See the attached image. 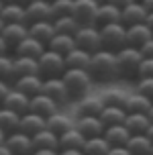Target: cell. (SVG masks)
<instances>
[{
  "mask_svg": "<svg viewBox=\"0 0 153 155\" xmlns=\"http://www.w3.org/2000/svg\"><path fill=\"white\" fill-rule=\"evenodd\" d=\"M45 123H47V129L53 133V135H57V137H59L61 133L74 129V120H72L68 114H61V112H55V114L47 116Z\"/></svg>",
  "mask_w": 153,
  "mask_h": 155,
  "instance_id": "cell-29",
  "label": "cell"
},
{
  "mask_svg": "<svg viewBox=\"0 0 153 155\" xmlns=\"http://www.w3.org/2000/svg\"><path fill=\"white\" fill-rule=\"evenodd\" d=\"M4 137H6V135H4V133L0 131V143H4Z\"/></svg>",
  "mask_w": 153,
  "mask_h": 155,
  "instance_id": "cell-56",
  "label": "cell"
},
{
  "mask_svg": "<svg viewBox=\"0 0 153 155\" xmlns=\"http://www.w3.org/2000/svg\"><path fill=\"white\" fill-rule=\"evenodd\" d=\"M147 15H149V12H147V8L141 4V0H133L131 4H127L125 8H121V23L125 25V27L145 23Z\"/></svg>",
  "mask_w": 153,
  "mask_h": 155,
  "instance_id": "cell-12",
  "label": "cell"
},
{
  "mask_svg": "<svg viewBox=\"0 0 153 155\" xmlns=\"http://www.w3.org/2000/svg\"><path fill=\"white\" fill-rule=\"evenodd\" d=\"M31 139H33V149H55V151H59L57 135H53L49 129H43V131L35 133Z\"/></svg>",
  "mask_w": 153,
  "mask_h": 155,
  "instance_id": "cell-30",
  "label": "cell"
},
{
  "mask_svg": "<svg viewBox=\"0 0 153 155\" xmlns=\"http://www.w3.org/2000/svg\"><path fill=\"white\" fill-rule=\"evenodd\" d=\"M41 94L49 96L57 106H63L65 102H69V94L65 90V84L61 82V78H47V80H43Z\"/></svg>",
  "mask_w": 153,
  "mask_h": 155,
  "instance_id": "cell-8",
  "label": "cell"
},
{
  "mask_svg": "<svg viewBox=\"0 0 153 155\" xmlns=\"http://www.w3.org/2000/svg\"><path fill=\"white\" fill-rule=\"evenodd\" d=\"M127 98H129V94L125 92V90H121V88L106 90V92H102V96H100V100H102L104 106H118V108H125Z\"/></svg>",
  "mask_w": 153,
  "mask_h": 155,
  "instance_id": "cell-35",
  "label": "cell"
},
{
  "mask_svg": "<svg viewBox=\"0 0 153 155\" xmlns=\"http://www.w3.org/2000/svg\"><path fill=\"white\" fill-rule=\"evenodd\" d=\"M0 8H2V2H0Z\"/></svg>",
  "mask_w": 153,
  "mask_h": 155,
  "instance_id": "cell-61",
  "label": "cell"
},
{
  "mask_svg": "<svg viewBox=\"0 0 153 155\" xmlns=\"http://www.w3.org/2000/svg\"><path fill=\"white\" fill-rule=\"evenodd\" d=\"M45 51V45L43 43H39L37 39H33V37H27L18 43V45L15 47V55H25V57H35L37 59L39 55Z\"/></svg>",
  "mask_w": 153,
  "mask_h": 155,
  "instance_id": "cell-24",
  "label": "cell"
},
{
  "mask_svg": "<svg viewBox=\"0 0 153 155\" xmlns=\"http://www.w3.org/2000/svg\"><path fill=\"white\" fill-rule=\"evenodd\" d=\"M92 2H96V4H102V2H104V0H92Z\"/></svg>",
  "mask_w": 153,
  "mask_h": 155,
  "instance_id": "cell-58",
  "label": "cell"
},
{
  "mask_svg": "<svg viewBox=\"0 0 153 155\" xmlns=\"http://www.w3.org/2000/svg\"><path fill=\"white\" fill-rule=\"evenodd\" d=\"M137 78H153V59H147V57L141 59L139 70H137Z\"/></svg>",
  "mask_w": 153,
  "mask_h": 155,
  "instance_id": "cell-42",
  "label": "cell"
},
{
  "mask_svg": "<svg viewBox=\"0 0 153 155\" xmlns=\"http://www.w3.org/2000/svg\"><path fill=\"white\" fill-rule=\"evenodd\" d=\"M98 31H100V47L102 49L116 53L118 49L127 45V27L122 23L104 25V27H98Z\"/></svg>",
  "mask_w": 153,
  "mask_h": 155,
  "instance_id": "cell-4",
  "label": "cell"
},
{
  "mask_svg": "<svg viewBox=\"0 0 153 155\" xmlns=\"http://www.w3.org/2000/svg\"><path fill=\"white\" fill-rule=\"evenodd\" d=\"M147 116H149V120H151V123H153V104H151V106H149V110H147Z\"/></svg>",
  "mask_w": 153,
  "mask_h": 155,
  "instance_id": "cell-54",
  "label": "cell"
},
{
  "mask_svg": "<svg viewBox=\"0 0 153 155\" xmlns=\"http://www.w3.org/2000/svg\"><path fill=\"white\" fill-rule=\"evenodd\" d=\"M29 110L35 112V114H39V116H43V118H47V116L59 112V106H57L49 96H45V94H37V96L29 98Z\"/></svg>",
  "mask_w": 153,
  "mask_h": 155,
  "instance_id": "cell-14",
  "label": "cell"
},
{
  "mask_svg": "<svg viewBox=\"0 0 153 155\" xmlns=\"http://www.w3.org/2000/svg\"><path fill=\"white\" fill-rule=\"evenodd\" d=\"M18 120H21V114H16L12 110H6L0 106V131L4 133V135L18 131Z\"/></svg>",
  "mask_w": 153,
  "mask_h": 155,
  "instance_id": "cell-36",
  "label": "cell"
},
{
  "mask_svg": "<svg viewBox=\"0 0 153 155\" xmlns=\"http://www.w3.org/2000/svg\"><path fill=\"white\" fill-rule=\"evenodd\" d=\"M12 88V84L10 82H4V80H0V102L4 100V96L8 94V90Z\"/></svg>",
  "mask_w": 153,
  "mask_h": 155,
  "instance_id": "cell-44",
  "label": "cell"
},
{
  "mask_svg": "<svg viewBox=\"0 0 153 155\" xmlns=\"http://www.w3.org/2000/svg\"><path fill=\"white\" fill-rule=\"evenodd\" d=\"M4 145L10 149L12 155H31L33 153V139L29 135H25L23 131L8 133L4 137Z\"/></svg>",
  "mask_w": 153,
  "mask_h": 155,
  "instance_id": "cell-9",
  "label": "cell"
},
{
  "mask_svg": "<svg viewBox=\"0 0 153 155\" xmlns=\"http://www.w3.org/2000/svg\"><path fill=\"white\" fill-rule=\"evenodd\" d=\"M145 135H147V137H149V141H151V143H153V123L149 124V129H147V133H145Z\"/></svg>",
  "mask_w": 153,
  "mask_h": 155,
  "instance_id": "cell-53",
  "label": "cell"
},
{
  "mask_svg": "<svg viewBox=\"0 0 153 155\" xmlns=\"http://www.w3.org/2000/svg\"><path fill=\"white\" fill-rule=\"evenodd\" d=\"M0 106L6 110H12L16 114H25V112H29V96H25L18 90L10 88L8 94L4 96V100L0 102Z\"/></svg>",
  "mask_w": 153,
  "mask_h": 155,
  "instance_id": "cell-15",
  "label": "cell"
},
{
  "mask_svg": "<svg viewBox=\"0 0 153 155\" xmlns=\"http://www.w3.org/2000/svg\"><path fill=\"white\" fill-rule=\"evenodd\" d=\"M74 41H76L78 49H84L88 53H94V51L102 49L100 47V31H98V27H94V25L80 27L76 31V35H74Z\"/></svg>",
  "mask_w": 153,
  "mask_h": 155,
  "instance_id": "cell-6",
  "label": "cell"
},
{
  "mask_svg": "<svg viewBox=\"0 0 153 155\" xmlns=\"http://www.w3.org/2000/svg\"><path fill=\"white\" fill-rule=\"evenodd\" d=\"M0 2H2V4H6V2H15V0H0Z\"/></svg>",
  "mask_w": 153,
  "mask_h": 155,
  "instance_id": "cell-57",
  "label": "cell"
},
{
  "mask_svg": "<svg viewBox=\"0 0 153 155\" xmlns=\"http://www.w3.org/2000/svg\"><path fill=\"white\" fill-rule=\"evenodd\" d=\"M106 155H131V153L127 151V147L122 145V147H110Z\"/></svg>",
  "mask_w": 153,
  "mask_h": 155,
  "instance_id": "cell-45",
  "label": "cell"
},
{
  "mask_svg": "<svg viewBox=\"0 0 153 155\" xmlns=\"http://www.w3.org/2000/svg\"><path fill=\"white\" fill-rule=\"evenodd\" d=\"M2 53H8V47H6V43H4L2 35H0V55H2Z\"/></svg>",
  "mask_w": 153,
  "mask_h": 155,
  "instance_id": "cell-51",
  "label": "cell"
},
{
  "mask_svg": "<svg viewBox=\"0 0 153 155\" xmlns=\"http://www.w3.org/2000/svg\"><path fill=\"white\" fill-rule=\"evenodd\" d=\"M37 21H53L49 0H37V2H31L25 6V23L31 25Z\"/></svg>",
  "mask_w": 153,
  "mask_h": 155,
  "instance_id": "cell-10",
  "label": "cell"
},
{
  "mask_svg": "<svg viewBox=\"0 0 153 155\" xmlns=\"http://www.w3.org/2000/svg\"><path fill=\"white\" fill-rule=\"evenodd\" d=\"M0 80L4 82H15V65H12V57L8 53L0 55Z\"/></svg>",
  "mask_w": 153,
  "mask_h": 155,
  "instance_id": "cell-39",
  "label": "cell"
},
{
  "mask_svg": "<svg viewBox=\"0 0 153 155\" xmlns=\"http://www.w3.org/2000/svg\"><path fill=\"white\" fill-rule=\"evenodd\" d=\"M65 71V59L63 55L55 53L51 49H47L37 57V74L43 80L47 78H61V74Z\"/></svg>",
  "mask_w": 153,
  "mask_h": 155,
  "instance_id": "cell-5",
  "label": "cell"
},
{
  "mask_svg": "<svg viewBox=\"0 0 153 155\" xmlns=\"http://www.w3.org/2000/svg\"><path fill=\"white\" fill-rule=\"evenodd\" d=\"M57 155H84L82 149H59Z\"/></svg>",
  "mask_w": 153,
  "mask_h": 155,
  "instance_id": "cell-47",
  "label": "cell"
},
{
  "mask_svg": "<svg viewBox=\"0 0 153 155\" xmlns=\"http://www.w3.org/2000/svg\"><path fill=\"white\" fill-rule=\"evenodd\" d=\"M110 23H121V10L108 2H102L96 8V18H94V25L96 27H104V25Z\"/></svg>",
  "mask_w": 153,
  "mask_h": 155,
  "instance_id": "cell-21",
  "label": "cell"
},
{
  "mask_svg": "<svg viewBox=\"0 0 153 155\" xmlns=\"http://www.w3.org/2000/svg\"><path fill=\"white\" fill-rule=\"evenodd\" d=\"M74 129L84 139H90V137H98L104 133V124L98 116H78L74 120Z\"/></svg>",
  "mask_w": 153,
  "mask_h": 155,
  "instance_id": "cell-11",
  "label": "cell"
},
{
  "mask_svg": "<svg viewBox=\"0 0 153 155\" xmlns=\"http://www.w3.org/2000/svg\"><path fill=\"white\" fill-rule=\"evenodd\" d=\"M0 18L2 23H25V6L21 2H6L0 8Z\"/></svg>",
  "mask_w": 153,
  "mask_h": 155,
  "instance_id": "cell-23",
  "label": "cell"
},
{
  "mask_svg": "<svg viewBox=\"0 0 153 155\" xmlns=\"http://www.w3.org/2000/svg\"><path fill=\"white\" fill-rule=\"evenodd\" d=\"M12 65H15V80L21 78V76H35V74H37V59H35V57L15 55V57H12Z\"/></svg>",
  "mask_w": 153,
  "mask_h": 155,
  "instance_id": "cell-28",
  "label": "cell"
},
{
  "mask_svg": "<svg viewBox=\"0 0 153 155\" xmlns=\"http://www.w3.org/2000/svg\"><path fill=\"white\" fill-rule=\"evenodd\" d=\"M88 74L92 82H112L118 78L116 71V55L108 49H98L90 55Z\"/></svg>",
  "mask_w": 153,
  "mask_h": 155,
  "instance_id": "cell-1",
  "label": "cell"
},
{
  "mask_svg": "<svg viewBox=\"0 0 153 155\" xmlns=\"http://www.w3.org/2000/svg\"><path fill=\"white\" fill-rule=\"evenodd\" d=\"M122 124L127 127V131L131 135H145L149 124H151V120H149V116L145 112H127Z\"/></svg>",
  "mask_w": 153,
  "mask_h": 155,
  "instance_id": "cell-19",
  "label": "cell"
},
{
  "mask_svg": "<svg viewBox=\"0 0 153 155\" xmlns=\"http://www.w3.org/2000/svg\"><path fill=\"white\" fill-rule=\"evenodd\" d=\"M108 149H110V145L106 143V139H104L102 135H98V137L86 139L82 151H84V155H106Z\"/></svg>",
  "mask_w": 153,
  "mask_h": 155,
  "instance_id": "cell-33",
  "label": "cell"
},
{
  "mask_svg": "<svg viewBox=\"0 0 153 155\" xmlns=\"http://www.w3.org/2000/svg\"><path fill=\"white\" fill-rule=\"evenodd\" d=\"M141 4L147 8V12H153V0H141Z\"/></svg>",
  "mask_w": 153,
  "mask_h": 155,
  "instance_id": "cell-50",
  "label": "cell"
},
{
  "mask_svg": "<svg viewBox=\"0 0 153 155\" xmlns=\"http://www.w3.org/2000/svg\"><path fill=\"white\" fill-rule=\"evenodd\" d=\"M0 35H2V39H4L8 49H15L29 35V29H27V23H6L2 27Z\"/></svg>",
  "mask_w": 153,
  "mask_h": 155,
  "instance_id": "cell-13",
  "label": "cell"
},
{
  "mask_svg": "<svg viewBox=\"0 0 153 155\" xmlns=\"http://www.w3.org/2000/svg\"><path fill=\"white\" fill-rule=\"evenodd\" d=\"M96 8H98V4L92 0H74L72 16L78 21L80 27H90V25H94V18H96Z\"/></svg>",
  "mask_w": 153,
  "mask_h": 155,
  "instance_id": "cell-7",
  "label": "cell"
},
{
  "mask_svg": "<svg viewBox=\"0 0 153 155\" xmlns=\"http://www.w3.org/2000/svg\"><path fill=\"white\" fill-rule=\"evenodd\" d=\"M47 49H51V51H55V53L59 55H65L69 53V51H74L76 49V41H74V37L72 35H61V33H55L53 39L47 43Z\"/></svg>",
  "mask_w": 153,
  "mask_h": 155,
  "instance_id": "cell-27",
  "label": "cell"
},
{
  "mask_svg": "<svg viewBox=\"0 0 153 155\" xmlns=\"http://www.w3.org/2000/svg\"><path fill=\"white\" fill-rule=\"evenodd\" d=\"M43 129H47V123L43 116L35 114V112H25V114H21V120H18V131H23L25 135H29V137H33L35 133L43 131Z\"/></svg>",
  "mask_w": 153,
  "mask_h": 155,
  "instance_id": "cell-18",
  "label": "cell"
},
{
  "mask_svg": "<svg viewBox=\"0 0 153 155\" xmlns=\"http://www.w3.org/2000/svg\"><path fill=\"white\" fill-rule=\"evenodd\" d=\"M104 108L100 96H84L78 102V116H98Z\"/></svg>",
  "mask_w": 153,
  "mask_h": 155,
  "instance_id": "cell-25",
  "label": "cell"
},
{
  "mask_svg": "<svg viewBox=\"0 0 153 155\" xmlns=\"http://www.w3.org/2000/svg\"><path fill=\"white\" fill-rule=\"evenodd\" d=\"M61 82L65 84L69 100L84 98L92 88V78L88 74V70H69V68H65V71L61 74Z\"/></svg>",
  "mask_w": 153,
  "mask_h": 155,
  "instance_id": "cell-2",
  "label": "cell"
},
{
  "mask_svg": "<svg viewBox=\"0 0 153 155\" xmlns=\"http://www.w3.org/2000/svg\"><path fill=\"white\" fill-rule=\"evenodd\" d=\"M145 25L149 27V31H151V35H153V12H149V15H147V18H145Z\"/></svg>",
  "mask_w": 153,
  "mask_h": 155,
  "instance_id": "cell-49",
  "label": "cell"
},
{
  "mask_svg": "<svg viewBox=\"0 0 153 155\" xmlns=\"http://www.w3.org/2000/svg\"><path fill=\"white\" fill-rule=\"evenodd\" d=\"M153 102L149 100V98H145L143 94H129V98H127V104H125V110L127 112H145L149 110V106H151Z\"/></svg>",
  "mask_w": 153,
  "mask_h": 155,
  "instance_id": "cell-37",
  "label": "cell"
},
{
  "mask_svg": "<svg viewBox=\"0 0 153 155\" xmlns=\"http://www.w3.org/2000/svg\"><path fill=\"white\" fill-rule=\"evenodd\" d=\"M151 155H153V147H151Z\"/></svg>",
  "mask_w": 153,
  "mask_h": 155,
  "instance_id": "cell-60",
  "label": "cell"
},
{
  "mask_svg": "<svg viewBox=\"0 0 153 155\" xmlns=\"http://www.w3.org/2000/svg\"><path fill=\"white\" fill-rule=\"evenodd\" d=\"M151 31H149V27L145 23H139V25H131L127 27V45L131 47H141L143 43H147L149 39H151Z\"/></svg>",
  "mask_w": 153,
  "mask_h": 155,
  "instance_id": "cell-20",
  "label": "cell"
},
{
  "mask_svg": "<svg viewBox=\"0 0 153 155\" xmlns=\"http://www.w3.org/2000/svg\"><path fill=\"white\" fill-rule=\"evenodd\" d=\"M2 27H4V23H2V18H0V31H2Z\"/></svg>",
  "mask_w": 153,
  "mask_h": 155,
  "instance_id": "cell-59",
  "label": "cell"
},
{
  "mask_svg": "<svg viewBox=\"0 0 153 155\" xmlns=\"http://www.w3.org/2000/svg\"><path fill=\"white\" fill-rule=\"evenodd\" d=\"M57 141H59V149H82L86 139L76 129H69V131L61 133L59 137H57Z\"/></svg>",
  "mask_w": 153,
  "mask_h": 155,
  "instance_id": "cell-34",
  "label": "cell"
},
{
  "mask_svg": "<svg viewBox=\"0 0 153 155\" xmlns=\"http://www.w3.org/2000/svg\"><path fill=\"white\" fill-rule=\"evenodd\" d=\"M90 55L88 51L84 49H74V51H69L63 59H65V68L69 70H88V63H90Z\"/></svg>",
  "mask_w": 153,
  "mask_h": 155,
  "instance_id": "cell-31",
  "label": "cell"
},
{
  "mask_svg": "<svg viewBox=\"0 0 153 155\" xmlns=\"http://www.w3.org/2000/svg\"><path fill=\"white\" fill-rule=\"evenodd\" d=\"M139 51H141V55L143 57H147V59H153V37L147 41V43H143V45L139 47Z\"/></svg>",
  "mask_w": 153,
  "mask_h": 155,
  "instance_id": "cell-43",
  "label": "cell"
},
{
  "mask_svg": "<svg viewBox=\"0 0 153 155\" xmlns=\"http://www.w3.org/2000/svg\"><path fill=\"white\" fill-rule=\"evenodd\" d=\"M29 29V37L37 39L39 43H43L47 47V43L53 39L55 35V27H53V21H37V23H31L27 25Z\"/></svg>",
  "mask_w": 153,
  "mask_h": 155,
  "instance_id": "cell-17",
  "label": "cell"
},
{
  "mask_svg": "<svg viewBox=\"0 0 153 155\" xmlns=\"http://www.w3.org/2000/svg\"><path fill=\"white\" fill-rule=\"evenodd\" d=\"M16 2H21L23 6H27V4H31V2H37V0H16Z\"/></svg>",
  "mask_w": 153,
  "mask_h": 155,
  "instance_id": "cell-55",
  "label": "cell"
},
{
  "mask_svg": "<svg viewBox=\"0 0 153 155\" xmlns=\"http://www.w3.org/2000/svg\"><path fill=\"white\" fill-rule=\"evenodd\" d=\"M102 137L106 139V143L110 147H122V145H127L131 133L127 131L125 124H115V127H104Z\"/></svg>",
  "mask_w": 153,
  "mask_h": 155,
  "instance_id": "cell-22",
  "label": "cell"
},
{
  "mask_svg": "<svg viewBox=\"0 0 153 155\" xmlns=\"http://www.w3.org/2000/svg\"><path fill=\"white\" fill-rule=\"evenodd\" d=\"M137 94H143L153 102V78H139L137 80Z\"/></svg>",
  "mask_w": 153,
  "mask_h": 155,
  "instance_id": "cell-41",
  "label": "cell"
},
{
  "mask_svg": "<svg viewBox=\"0 0 153 155\" xmlns=\"http://www.w3.org/2000/svg\"><path fill=\"white\" fill-rule=\"evenodd\" d=\"M0 155H12V153H10V149H8L4 143H0Z\"/></svg>",
  "mask_w": 153,
  "mask_h": 155,
  "instance_id": "cell-52",
  "label": "cell"
},
{
  "mask_svg": "<svg viewBox=\"0 0 153 155\" xmlns=\"http://www.w3.org/2000/svg\"><path fill=\"white\" fill-rule=\"evenodd\" d=\"M53 27H55V33H61V35H76V31L80 29V25L74 16H61V18H53Z\"/></svg>",
  "mask_w": 153,
  "mask_h": 155,
  "instance_id": "cell-38",
  "label": "cell"
},
{
  "mask_svg": "<svg viewBox=\"0 0 153 155\" xmlns=\"http://www.w3.org/2000/svg\"><path fill=\"white\" fill-rule=\"evenodd\" d=\"M115 55H116V71H118V78H137L139 63L143 59V55H141V51H139L137 47L125 45Z\"/></svg>",
  "mask_w": 153,
  "mask_h": 155,
  "instance_id": "cell-3",
  "label": "cell"
},
{
  "mask_svg": "<svg viewBox=\"0 0 153 155\" xmlns=\"http://www.w3.org/2000/svg\"><path fill=\"white\" fill-rule=\"evenodd\" d=\"M125 116H127V110L125 108H118V106H104L102 112L98 114V118L102 120L104 127H115V124L125 123Z\"/></svg>",
  "mask_w": 153,
  "mask_h": 155,
  "instance_id": "cell-32",
  "label": "cell"
},
{
  "mask_svg": "<svg viewBox=\"0 0 153 155\" xmlns=\"http://www.w3.org/2000/svg\"><path fill=\"white\" fill-rule=\"evenodd\" d=\"M31 155H57L55 149H33Z\"/></svg>",
  "mask_w": 153,
  "mask_h": 155,
  "instance_id": "cell-48",
  "label": "cell"
},
{
  "mask_svg": "<svg viewBox=\"0 0 153 155\" xmlns=\"http://www.w3.org/2000/svg\"><path fill=\"white\" fill-rule=\"evenodd\" d=\"M49 4H51V15H53V18H61V16L72 15L74 0H49Z\"/></svg>",
  "mask_w": 153,
  "mask_h": 155,
  "instance_id": "cell-40",
  "label": "cell"
},
{
  "mask_svg": "<svg viewBox=\"0 0 153 155\" xmlns=\"http://www.w3.org/2000/svg\"><path fill=\"white\" fill-rule=\"evenodd\" d=\"M125 147L131 155H151L153 143L149 141L147 135H131Z\"/></svg>",
  "mask_w": 153,
  "mask_h": 155,
  "instance_id": "cell-26",
  "label": "cell"
},
{
  "mask_svg": "<svg viewBox=\"0 0 153 155\" xmlns=\"http://www.w3.org/2000/svg\"><path fill=\"white\" fill-rule=\"evenodd\" d=\"M104 2H108V4H112V6H116L118 10H121V8H125L127 4H131L133 0H104Z\"/></svg>",
  "mask_w": 153,
  "mask_h": 155,
  "instance_id": "cell-46",
  "label": "cell"
},
{
  "mask_svg": "<svg viewBox=\"0 0 153 155\" xmlns=\"http://www.w3.org/2000/svg\"><path fill=\"white\" fill-rule=\"evenodd\" d=\"M41 86H43V78L37 76V74L35 76H21L12 82V88L18 90L21 94H25V96H29V98L41 94Z\"/></svg>",
  "mask_w": 153,
  "mask_h": 155,
  "instance_id": "cell-16",
  "label": "cell"
}]
</instances>
